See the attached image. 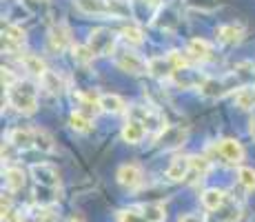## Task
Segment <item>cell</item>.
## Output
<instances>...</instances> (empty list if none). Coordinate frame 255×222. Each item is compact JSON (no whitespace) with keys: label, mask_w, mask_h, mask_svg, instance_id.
Wrapping results in <instances>:
<instances>
[{"label":"cell","mask_w":255,"mask_h":222,"mask_svg":"<svg viewBox=\"0 0 255 222\" xmlns=\"http://www.w3.org/2000/svg\"><path fill=\"white\" fill-rule=\"evenodd\" d=\"M7 102L22 116H31L38 109V89L29 80H20L7 91Z\"/></svg>","instance_id":"1"},{"label":"cell","mask_w":255,"mask_h":222,"mask_svg":"<svg viewBox=\"0 0 255 222\" xmlns=\"http://www.w3.org/2000/svg\"><path fill=\"white\" fill-rule=\"evenodd\" d=\"M244 87L242 80H240L238 76L233 73H227V76H211V78H204V82L200 85V93H202L204 98H211V100H218V98H224L229 91H233V89H240Z\"/></svg>","instance_id":"2"},{"label":"cell","mask_w":255,"mask_h":222,"mask_svg":"<svg viewBox=\"0 0 255 222\" xmlns=\"http://www.w3.org/2000/svg\"><path fill=\"white\" fill-rule=\"evenodd\" d=\"M116 42H118V36L107 27L91 29L89 38H87V47L91 49L93 56H111L116 51Z\"/></svg>","instance_id":"3"},{"label":"cell","mask_w":255,"mask_h":222,"mask_svg":"<svg viewBox=\"0 0 255 222\" xmlns=\"http://www.w3.org/2000/svg\"><path fill=\"white\" fill-rule=\"evenodd\" d=\"M114 60L120 71L131 73V76H144V73H149V60H144L140 53L129 51V49L127 51H118Z\"/></svg>","instance_id":"4"},{"label":"cell","mask_w":255,"mask_h":222,"mask_svg":"<svg viewBox=\"0 0 255 222\" xmlns=\"http://www.w3.org/2000/svg\"><path fill=\"white\" fill-rule=\"evenodd\" d=\"M29 174L38 187H51V189L60 187V171L51 162H36V165L29 167Z\"/></svg>","instance_id":"5"},{"label":"cell","mask_w":255,"mask_h":222,"mask_svg":"<svg viewBox=\"0 0 255 222\" xmlns=\"http://www.w3.org/2000/svg\"><path fill=\"white\" fill-rule=\"evenodd\" d=\"M116 180H118V185H120L122 189L138 191L140 187H142V182H144V174H142V169H140L138 165H133V162H127V165L118 167Z\"/></svg>","instance_id":"6"},{"label":"cell","mask_w":255,"mask_h":222,"mask_svg":"<svg viewBox=\"0 0 255 222\" xmlns=\"http://www.w3.org/2000/svg\"><path fill=\"white\" fill-rule=\"evenodd\" d=\"M47 44L51 51L56 53H62L65 49H71V33L65 24H51L47 31Z\"/></svg>","instance_id":"7"},{"label":"cell","mask_w":255,"mask_h":222,"mask_svg":"<svg viewBox=\"0 0 255 222\" xmlns=\"http://www.w3.org/2000/svg\"><path fill=\"white\" fill-rule=\"evenodd\" d=\"M151 24H153L155 29H160V31H175L180 24V16L171 4H162V7L153 13Z\"/></svg>","instance_id":"8"},{"label":"cell","mask_w":255,"mask_h":222,"mask_svg":"<svg viewBox=\"0 0 255 222\" xmlns=\"http://www.w3.org/2000/svg\"><path fill=\"white\" fill-rule=\"evenodd\" d=\"M215 149H218V154L222 156L224 160L229 162V165H242V160H244V147L240 145L235 138H222V140H218Z\"/></svg>","instance_id":"9"},{"label":"cell","mask_w":255,"mask_h":222,"mask_svg":"<svg viewBox=\"0 0 255 222\" xmlns=\"http://www.w3.org/2000/svg\"><path fill=\"white\" fill-rule=\"evenodd\" d=\"M155 140H158V145L162 147V149H178V147L184 145L186 131L178 125H166L164 129L155 136Z\"/></svg>","instance_id":"10"},{"label":"cell","mask_w":255,"mask_h":222,"mask_svg":"<svg viewBox=\"0 0 255 222\" xmlns=\"http://www.w3.org/2000/svg\"><path fill=\"white\" fill-rule=\"evenodd\" d=\"M175 71H178V69H175L173 62H171L169 53H166V56L149 58V76L158 78V80H171Z\"/></svg>","instance_id":"11"},{"label":"cell","mask_w":255,"mask_h":222,"mask_svg":"<svg viewBox=\"0 0 255 222\" xmlns=\"http://www.w3.org/2000/svg\"><path fill=\"white\" fill-rule=\"evenodd\" d=\"M166 178L171 182H184L191 176V156H178L171 160V165L166 167Z\"/></svg>","instance_id":"12"},{"label":"cell","mask_w":255,"mask_h":222,"mask_svg":"<svg viewBox=\"0 0 255 222\" xmlns=\"http://www.w3.org/2000/svg\"><path fill=\"white\" fill-rule=\"evenodd\" d=\"M215 38L222 44H238V42H242V38H244V27L242 24H235V22L220 24V27L215 29Z\"/></svg>","instance_id":"13"},{"label":"cell","mask_w":255,"mask_h":222,"mask_svg":"<svg viewBox=\"0 0 255 222\" xmlns=\"http://www.w3.org/2000/svg\"><path fill=\"white\" fill-rule=\"evenodd\" d=\"M146 127L142 125L140 120H135V118H129V120L125 122V127H122V140L127 142V145H140L142 140H144L146 136Z\"/></svg>","instance_id":"14"},{"label":"cell","mask_w":255,"mask_h":222,"mask_svg":"<svg viewBox=\"0 0 255 222\" xmlns=\"http://www.w3.org/2000/svg\"><path fill=\"white\" fill-rule=\"evenodd\" d=\"M200 200H202V207L207 211H220L224 205H227V194L218 187H209L200 194Z\"/></svg>","instance_id":"15"},{"label":"cell","mask_w":255,"mask_h":222,"mask_svg":"<svg viewBox=\"0 0 255 222\" xmlns=\"http://www.w3.org/2000/svg\"><path fill=\"white\" fill-rule=\"evenodd\" d=\"M78 11L87 13V16H100V18H109V4L107 0H73Z\"/></svg>","instance_id":"16"},{"label":"cell","mask_w":255,"mask_h":222,"mask_svg":"<svg viewBox=\"0 0 255 222\" xmlns=\"http://www.w3.org/2000/svg\"><path fill=\"white\" fill-rule=\"evenodd\" d=\"M100 109L105 113H111V116H120L125 113L129 107H127L125 98H120L118 93H100Z\"/></svg>","instance_id":"17"},{"label":"cell","mask_w":255,"mask_h":222,"mask_svg":"<svg viewBox=\"0 0 255 222\" xmlns=\"http://www.w3.org/2000/svg\"><path fill=\"white\" fill-rule=\"evenodd\" d=\"M9 145L13 147V149H31L33 147V129H29V127H16V129H11L9 133Z\"/></svg>","instance_id":"18"},{"label":"cell","mask_w":255,"mask_h":222,"mask_svg":"<svg viewBox=\"0 0 255 222\" xmlns=\"http://www.w3.org/2000/svg\"><path fill=\"white\" fill-rule=\"evenodd\" d=\"M186 53L191 56V60L204 62V60H209L211 58L213 49H211V44L207 40H202V38H191L189 44H186Z\"/></svg>","instance_id":"19"},{"label":"cell","mask_w":255,"mask_h":222,"mask_svg":"<svg viewBox=\"0 0 255 222\" xmlns=\"http://www.w3.org/2000/svg\"><path fill=\"white\" fill-rule=\"evenodd\" d=\"M2 176H4V187H7L9 194H16V191L24 189V185H27V176H24L20 167H7Z\"/></svg>","instance_id":"20"},{"label":"cell","mask_w":255,"mask_h":222,"mask_svg":"<svg viewBox=\"0 0 255 222\" xmlns=\"http://www.w3.org/2000/svg\"><path fill=\"white\" fill-rule=\"evenodd\" d=\"M20 65L24 67V71L31 73V76H36V78H42L49 71L47 65H45V60H42L40 56H36V53H22V56H20Z\"/></svg>","instance_id":"21"},{"label":"cell","mask_w":255,"mask_h":222,"mask_svg":"<svg viewBox=\"0 0 255 222\" xmlns=\"http://www.w3.org/2000/svg\"><path fill=\"white\" fill-rule=\"evenodd\" d=\"M60 200V191L58 189H51V187H38L33 189V202H36L38 207H42V209H49L51 205H56V202Z\"/></svg>","instance_id":"22"},{"label":"cell","mask_w":255,"mask_h":222,"mask_svg":"<svg viewBox=\"0 0 255 222\" xmlns=\"http://www.w3.org/2000/svg\"><path fill=\"white\" fill-rule=\"evenodd\" d=\"M171 82L182 89H191V87H200L204 82V78H198L195 76V71L191 67L186 69H178V71L173 73V78H171Z\"/></svg>","instance_id":"23"},{"label":"cell","mask_w":255,"mask_h":222,"mask_svg":"<svg viewBox=\"0 0 255 222\" xmlns=\"http://www.w3.org/2000/svg\"><path fill=\"white\" fill-rule=\"evenodd\" d=\"M233 102H235V107L242 111L255 109V87H249V85L240 87L233 96Z\"/></svg>","instance_id":"24"},{"label":"cell","mask_w":255,"mask_h":222,"mask_svg":"<svg viewBox=\"0 0 255 222\" xmlns=\"http://www.w3.org/2000/svg\"><path fill=\"white\" fill-rule=\"evenodd\" d=\"M33 149L42 151V154H53V151H56L53 136L47 129H40V127H36V129H33Z\"/></svg>","instance_id":"25"},{"label":"cell","mask_w":255,"mask_h":222,"mask_svg":"<svg viewBox=\"0 0 255 222\" xmlns=\"http://www.w3.org/2000/svg\"><path fill=\"white\" fill-rule=\"evenodd\" d=\"M138 209L149 222H164L166 220V209L162 202H146V205L138 207Z\"/></svg>","instance_id":"26"},{"label":"cell","mask_w":255,"mask_h":222,"mask_svg":"<svg viewBox=\"0 0 255 222\" xmlns=\"http://www.w3.org/2000/svg\"><path fill=\"white\" fill-rule=\"evenodd\" d=\"M40 85L47 93H51V96H60V93L65 91V80H62L56 71H47L45 76L40 78Z\"/></svg>","instance_id":"27"},{"label":"cell","mask_w":255,"mask_h":222,"mask_svg":"<svg viewBox=\"0 0 255 222\" xmlns=\"http://www.w3.org/2000/svg\"><path fill=\"white\" fill-rule=\"evenodd\" d=\"M211 169V160L204 156H191V176L189 180H204V176Z\"/></svg>","instance_id":"28"},{"label":"cell","mask_w":255,"mask_h":222,"mask_svg":"<svg viewBox=\"0 0 255 222\" xmlns=\"http://www.w3.org/2000/svg\"><path fill=\"white\" fill-rule=\"evenodd\" d=\"M107 4H109V18L114 20L131 18V4L127 0H107Z\"/></svg>","instance_id":"29"},{"label":"cell","mask_w":255,"mask_h":222,"mask_svg":"<svg viewBox=\"0 0 255 222\" xmlns=\"http://www.w3.org/2000/svg\"><path fill=\"white\" fill-rule=\"evenodd\" d=\"M2 40L20 47V44L24 42V29L20 27V24H11V22L2 24Z\"/></svg>","instance_id":"30"},{"label":"cell","mask_w":255,"mask_h":222,"mask_svg":"<svg viewBox=\"0 0 255 222\" xmlns=\"http://www.w3.org/2000/svg\"><path fill=\"white\" fill-rule=\"evenodd\" d=\"M69 125H71V129L78 131V133H89L91 127H93V120L89 116H85V113L73 111L69 116Z\"/></svg>","instance_id":"31"},{"label":"cell","mask_w":255,"mask_h":222,"mask_svg":"<svg viewBox=\"0 0 255 222\" xmlns=\"http://www.w3.org/2000/svg\"><path fill=\"white\" fill-rule=\"evenodd\" d=\"M120 38L127 40L129 44H142L144 42V33H142V29L138 27V24H125V27L120 29Z\"/></svg>","instance_id":"32"},{"label":"cell","mask_w":255,"mask_h":222,"mask_svg":"<svg viewBox=\"0 0 255 222\" xmlns=\"http://www.w3.org/2000/svg\"><path fill=\"white\" fill-rule=\"evenodd\" d=\"M71 56H73V60H76V65H89L93 58H96L87 44H73V47H71Z\"/></svg>","instance_id":"33"},{"label":"cell","mask_w":255,"mask_h":222,"mask_svg":"<svg viewBox=\"0 0 255 222\" xmlns=\"http://www.w3.org/2000/svg\"><path fill=\"white\" fill-rule=\"evenodd\" d=\"M238 182L247 191H255V169L253 167H240L238 169Z\"/></svg>","instance_id":"34"},{"label":"cell","mask_w":255,"mask_h":222,"mask_svg":"<svg viewBox=\"0 0 255 222\" xmlns=\"http://www.w3.org/2000/svg\"><path fill=\"white\" fill-rule=\"evenodd\" d=\"M118 220L120 222H149L140 214V209H122L120 214H118Z\"/></svg>","instance_id":"35"},{"label":"cell","mask_w":255,"mask_h":222,"mask_svg":"<svg viewBox=\"0 0 255 222\" xmlns=\"http://www.w3.org/2000/svg\"><path fill=\"white\" fill-rule=\"evenodd\" d=\"M191 7L195 9H204V11H211V9H215L220 4V0H189Z\"/></svg>","instance_id":"36"},{"label":"cell","mask_w":255,"mask_h":222,"mask_svg":"<svg viewBox=\"0 0 255 222\" xmlns=\"http://www.w3.org/2000/svg\"><path fill=\"white\" fill-rule=\"evenodd\" d=\"M178 222H204V218L200 214H184V216H180Z\"/></svg>","instance_id":"37"},{"label":"cell","mask_w":255,"mask_h":222,"mask_svg":"<svg viewBox=\"0 0 255 222\" xmlns=\"http://www.w3.org/2000/svg\"><path fill=\"white\" fill-rule=\"evenodd\" d=\"M249 133H251V138L255 142V118H251V122H249Z\"/></svg>","instance_id":"38"},{"label":"cell","mask_w":255,"mask_h":222,"mask_svg":"<svg viewBox=\"0 0 255 222\" xmlns=\"http://www.w3.org/2000/svg\"><path fill=\"white\" fill-rule=\"evenodd\" d=\"M144 2H153V4H155V2H158V0H144Z\"/></svg>","instance_id":"39"},{"label":"cell","mask_w":255,"mask_h":222,"mask_svg":"<svg viewBox=\"0 0 255 222\" xmlns=\"http://www.w3.org/2000/svg\"><path fill=\"white\" fill-rule=\"evenodd\" d=\"M38 2H47V0H38Z\"/></svg>","instance_id":"40"}]
</instances>
